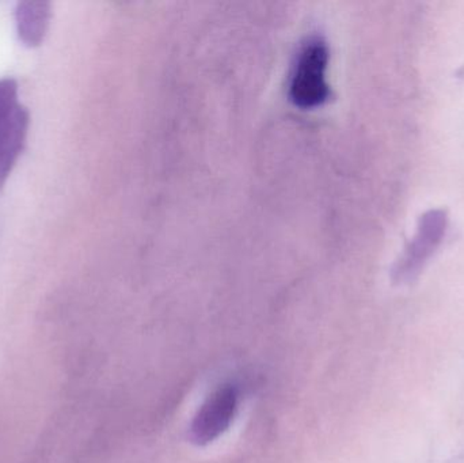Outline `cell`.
Masks as SVG:
<instances>
[{
	"mask_svg": "<svg viewBox=\"0 0 464 463\" xmlns=\"http://www.w3.org/2000/svg\"><path fill=\"white\" fill-rule=\"evenodd\" d=\"M329 49L319 35H311L300 46L289 78L288 94L300 108H314L326 102L330 87L326 81Z\"/></svg>",
	"mask_w": 464,
	"mask_h": 463,
	"instance_id": "6da1fadb",
	"label": "cell"
},
{
	"mask_svg": "<svg viewBox=\"0 0 464 463\" xmlns=\"http://www.w3.org/2000/svg\"><path fill=\"white\" fill-rule=\"evenodd\" d=\"M29 128V111L18 97L13 79L0 81V188L10 176L24 150Z\"/></svg>",
	"mask_w": 464,
	"mask_h": 463,
	"instance_id": "7a4b0ae2",
	"label": "cell"
},
{
	"mask_svg": "<svg viewBox=\"0 0 464 463\" xmlns=\"http://www.w3.org/2000/svg\"><path fill=\"white\" fill-rule=\"evenodd\" d=\"M237 410V391L232 386L218 389L198 410L192 424V439L207 445L230 427Z\"/></svg>",
	"mask_w": 464,
	"mask_h": 463,
	"instance_id": "3957f363",
	"label": "cell"
},
{
	"mask_svg": "<svg viewBox=\"0 0 464 463\" xmlns=\"http://www.w3.org/2000/svg\"><path fill=\"white\" fill-rule=\"evenodd\" d=\"M51 15V5L46 2H22L16 5V30L24 45L38 46L43 43Z\"/></svg>",
	"mask_w": 464,
	"mask_h": 463,
	"instance_id": "277c9868",
	"label": "cell"
}]
</instances>
